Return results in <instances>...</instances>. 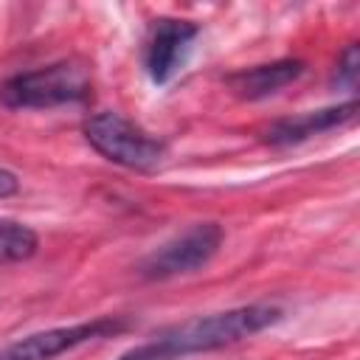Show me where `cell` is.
Listing matches in <instances>:
<instances>
[{
	"instance_id": "6da1fadb",
	"label": "cell",
	"mask_w": 360,
	"mask_h": 360,
	"mask_svg": "<svg viewBox=\"0 0 360 360\" xmlns=\"http://www.w3.org/2000/svg\"><path fill=\"white\" fill-rule=\"evenodd\" d=\"M281 321V309L273 304H245L214 315H197L177 326L163 329L155 340L124 352L118 360H177L197 352H214L239 343Z\"/></svg>"
},
{
	"instance_id": "7a4b0ae2",
	"label": "cell",
	"mask_w": 360,
	"mask_h": 360,
	"mask_svg": "<svg viewBox=\"0 0 360 360\" xmlns=\"http://www.w3.org/2000/svg\"><path fill=\"white\" fill-rule=\"evenodd\" d=\"M93 93V76L84 62L62 59L37 70L17 73L0 84V104L8 110H51L82 104Z\"/></svg>"
},
{
	"instance_id": "3957f363",
	"label": "cell",
	"mask_w": 360,
	"mask_h": 360,
	"mask_svg": "<svg viewBox=\"0 0 360 360\" xmlns=\"http://www.w3.org/2000/svg\"><path fill=\"white\" fill-rule=\"evenodd\" d=\"M84 138L101 158L135 172L155 169L166 155V143L160 138L149 135L143 127H138L115 110L90 115L84 121Z\"/></svg>"
},
{
	"instance_id": "277c9868",
	"label": "cell",
	"mask_w": 360,
	"mask_h": 360,
	"mask_svg": "<svg viewBox=\"0 0 360 360\" xmlns=\"http://www.w3.org/2000/svg\"><path fill=\"white\" fill-rule=\"evenodd\" d=\"M222 228L217 222H197L186 228L183 233L163 242L158 250H152L141 264L138 273L149 281H166L174 276H188L202 270L222 245Z\"/></svg>"
},
{
	"instance_id": "5b68a950",
	"label": "cell",
	"mask_w": 360,
	"mask_h": 360,
	"mask_svg": "<svg viewBox=\"0 0 360 360\" xmlns=\"http://www.w3.org/2000/svg\"><path fill=\"white\" fill-rule=\"evenodd\" d=\"M129 323L124 318H112V315H101L84 323H73V326H53V329H42V332H31L14 343H8L0 352V360H56L59 354L90 343L96 338H110L124 332Z\"/></svg>"
},
{
	"instance_id": "8992f818",
	"label": "cell",
	"mask_w": 360,
	"mask_h": 360,
	"mask_svg": "<svg viewBox=\"0 0 360 360\" xmlns=\"http://www.w3.org/2000/svg\"><path fill=\"white\" fill-rule=\"evenodd\" d=\"M200 28L191 20H174V17H160L152 25L149 42H146V73L155 84H166L174 70L186 62L188 48Z\"/></svg>"
},
{
	"instance_id": "52a82bcc",
	"label": "cell",
	"mask_w": 360,
	"mask_h": 360,
	"mask_svg": "<svg viewBox=\"0 0 360 360\" xmlns=\"http://www.w3.org/2000/svg\"><path fill=\"white\" fill-rule=\"evenodd\" d=\"M354 115H357V98L343 101L338 107H323V110H309V112H301V115L278 118L267 127L264 141L273 143V146H292V143L309 141L312 135L338 129V127L354 121Z\"/></svg>"
},
{
	"instance_id": "ba28073f",
	"label": "cell",
	"mask_w": 360,
	"mask_h": 360,
	"mask_svg": "<svg viewBox=\"0 0 360 360\" xmlns=\"http://www.w3.org/2000/svg\"><path fill=\"white\" fill-rule=\"evenodd\" d=\"M301 73H304L301 59H276L267 65H253V68L236 70L225 79V84L233 96H239L245 101H259V98L278 93L281 87L292 84Z\"/></svg>"
},
{
	"instance_id": "9c48e42d",
	"label": "cell",
	"mask_w": 360,
	"mask_h": 360,
	"mask_svg": "<svg viewBox=\"0 0 360 360\" xmlns=\"http://www.w3.org/2000/svg\"><path fill=\"white\" fill-rule=\"evenodd\" d=\"M37 233L17 222V219H3L0 217V264H14V262H25L37 253Z\"/></svg>"
},
{
	"instance_id": "30bf717a",
	"label": "cell",
	"mask_w": 360,
	"mask_h": 360,
	"mask_svg": "<svg viewBox=\"0 0 360 360\" xmlns=\"http://www.w3.org/2000/svg\"><path fill=\"white\" fill-rule=\"evenodd\" d=\"M357 79H360V48H357V42H352L338 56V65H335V73H332V87L354 90Z\"/></svg>"
},
{
	"instance_id": "8fae6325",
	"label": "cell",
	"mask_w": 360,
	"mask_h": 360,
	"mask_svg": "<svg viewBox=\"0 0 360 360\" xmlns=\"http://www.w3.org/2000/svg\"><path fill=\"white\" fill-rule=\"evenodd\" d=\"M17 188H20L17 174H14V172H8V169H0V200H3V197L17 194Z\"/></svg>"
}]
</instances>
